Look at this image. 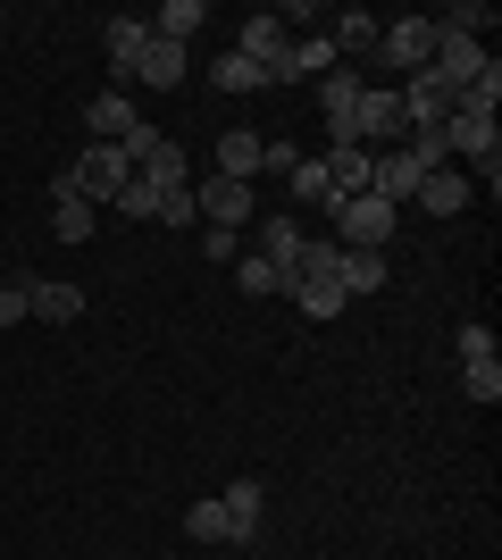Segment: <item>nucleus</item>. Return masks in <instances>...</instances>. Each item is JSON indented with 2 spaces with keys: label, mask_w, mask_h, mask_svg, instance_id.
<instances>
[{
  "label": "nucleus",
  "mask_w": 502,
  "mask_h": 560,
  "mask_svg": "<svg viewBox=\"0 0 502 560\" xmlns=\"http://www.w3.org/2000/svg\"><path fill=\"white\" fill-rule=\"evenodd\" d=\"M285 293L311 310V318H335V310H343V284H335V277H293Z\"/></svg>",
  "instance_id": "25"
},
{
  "label": "nucleus",
  "mask_w": 502,
  "mask_h": 560,
  "mask_svg": "<svg viewBox=\"0 0 502 560\" xmlns=\"http://www.w3.org/2000/svg\"><path fill=\"white\" fill-rule=\"evenodd\" d=\"M201 252H210V259H218V268H226V259H235V252H243V243H235V226H201Z\"/></svg>",
  "instance_id": "34"
},
{
  "label": "nucleus",
  "mask_w": 502,
  "mask_h": 560,
  "mask_svg": "<svg viewBox=\"0 0 502 560\" xmlns=\"http://www.w3.org/2000/svg\"><path fill=\"white\" fill-rule=\"evenodd\" d=\"M460 385L469 401H502V360H460Z\"/></svg>",
  "instance_id": "28"
},
{
  "label": "nucleus",
  "mask_w": 502,
  "mask_h": 560,
  "mask_svg": "<svg viewBox=\"0 0 502 560\" xmlns=\"http://www.w3.org/2000/svg\"><path fill=\"white\" fill-rule=\"evenodd\" d=\"M192 210H201V226H252V185L201 176V185H192Z\"/></svg>",
  "instance_id": "8"
},
{
  "label": "nucleus",
  "mask_w": 502,
  "mask_h": 560,
  "mask_svg": "<svg viewBox=\"0 0 502 560\" xmlns=\"http://www.w3.org/2000/svg\"><path fill=\"white\" fill-rule=\"evenodd\" d=\"M185 536H192V544H226V511H218V493L185 511Z\"/></svg>",
  "instance_id": "27"
},
{
  "label": "nucleus",
  "mask_w": 502,
  "mask_h": 560,
  "mask_svg": "<svg viewBox=\"0 0 502 560\" xmlns=\"http://www.w3.org/2000/svg\"><path fill=\"white\" fill-rule=\"evenodd\" d=\"M369 151H352V142H335L327 151V176H335V201H360V192H369Z\"/></svg>",
  "instance_id": "22"
},
{
  "label": "nucleus",
  "mask_w": 502,
  "mask_h": 560,
  "mask_svg": "<svg viewBox=\"0 0 502 560\" xmlns=\"http://www.w3.org/2000/svg\"><path fill=\"white\" fill-rule=\"evenodd\" d=\"M360 93H369L360 68H327V75H318V117H327V135L352 142V151H360Z\"/></svg>",
  "instance_id": "5"
},
{
  "label": "nucleus",
  "mask_w": 502,
  "mask_h": 560,
  "mask_svg": "<svg viewBox=\"0 0 502 560\" xmlns=\"http://www.w3.org/2000/svg\"><path fill=\"white\" fill-rule=\"evenodd\" d=\"M410 201H419L428 218H460V210H469V176H460V167H435V176H419Z\"/></svg>",
  "instance_id": "15"
},
{
  "label": "nucleus",
  "mask_w": 502,
  "mask_h": 560,
  "mask_svg": "<svg viewBox=\"0 0 502 560\" xmlns=\"http://www.w3.org/2000/svg\"><path fill=\"white\" fill-rule=\"evenodd\" d=\"M50 234H59V243H84V234H93V201H50Z\"/></svg>",
  "instance_id": "26"
},
{
  "label": "nucleus",
  "mask_w": 502,
  "mask_h": 560,
  "mask_svg": "<svg viewBox=\"0 0 502 560\" xmlns=\"http://www.w3.org/2000/svg\"><path fill=\"white\" fill-rule=\"evenodd\" d=\"M260 259L293 284V268H302V226H293V218H268V226H260Z\"/></svg>",
  "instance_id": "21"
},
{
  "label": "nucleus",
  "mask_w": 502,
  "mask_h": 560,
  "mask_svg": "<svg viewBox=\"0 0 502 560\" xmlns=\"http://www.w3.org/2000/svg\"><path fill=\"white\" fill-rule=\"evenodd\" d=\"M394 93H402V126H410V135H444V117H453V84H444L435 68L402 75Z\"/></svg>",
  "instance_id": "6"
},
{
  "label": "nucleus",
  "mask_w": 502,
  "mask_h": 560,
  "mask_svg": "<svg viewBox=\"0 0 502 560\" xmlns=\"http://www.w3.org/2000/svg\"><path fill=\"white\" fill-rule=\"evenodd\" d=\"M25 284H34V277H9V284H0V327H17V318H25Z\"/></svg>",
  "instance_id": "33"
},
{
  "label": "nucleus",
  "mask_w": 502,
  "mask_h": 560,
  "mask_svg": "<svg viewBox=\"0 0 502 560\" xmlns=\"http://www.w3.org/2000/svg\"><path fill=\"white\" fill-rule=\"evenodd\" d=\"M143 25H151V34H160V43H176V50H185L192 34L210 25V9H201V0H167V9H151Z\"/></svg>",
  "instance_id": "18"
},
{
  "label": "nucleus",
  "mask_w": 502,
  "mask_h": 560,
  "mask_svg": "<svg viewBox=\"0 0 502 560\" xmlns=\"http://www.w3.org/2000/svg\"><path fill=\"white\" fill-rule=\"evenodd\" d=\"M235 284H243V293H277L285 277H277V268H268V259L252 252V259H235Z\"/></svg>",
  "instance_id": "29"
},
{
  "label": "nucleus",
  "mask_w": 502,
  "mask_h": 560,
  "mask_svg": "<svg viewBox=\"0 0 502 560\" xmlns=\"http://www.w3.org/2000/svg\"><path fill=\"white\" fill-rule=\"evenodd\" d=\"M453 351H460V360H494V327H478V318H469V327L453 335Z\"/></svg>",
  "instance_id": "31"
},
{
  "label": "nucleus",
  "mask_w": 502,
  "mask_h": 560,
  "mask_svg": "<svg viewBox=\"0 0 502 560\" xmlns=\"http://www.w3.org/2000/svg\"><path fill=\"white\" fill-rule=\"evenodd\" d=\"M335 226H343V252H385L394 243V226H402V210H385L377 192H360V201H335Z\"/></svg>",
  "instance_id": "3"
},
{
  "label": "nucleus",
  "mask_w": 502,
  "mask_h": 560,
  "mask_svg": "<svg viewBox=\"0 0 502 560\" xmlns=\"http://www.w3.org/2000/svg\"><path fill=\"white\" fill-rule=\"evenodd\" d=\"M192 218H201V210H192V185H185V192H160V210H151V226H192Z\"/></svg>",
  "instance_id": "30"
},
{
  "label": "nucleus",
  "mask_w": 502,
  "mask_h": 560,
  "mask_svg": "<svg viewBox=\"0 0 502 560\" xmlns=\"http://www.w3.org/2000/svg\"><path fill=\"white\" fill-rule=\"evenodd\" d=\"M377 25L385 18H369V9H343V18L327 25V50L335 59H369V50H377Z\"/></svg>",
  "instance_id": "17"
},
{
  "label": "nucleus",
  "mask_w": 502,
  "mask_h": 560,
  "mask_svg": "<svg viewBox=\"0 0 502 560\" xmlns=\"http://www.w3.org/2000/svg\"><path fill=\"white\" fill-rule=\"evenodd\" d=\"M135 126H143V117H135L126 93H93V101H84V135H93V142H126Z\"/></svg>",
  "instance_id": "13"
},
{
  "label": "nucleus",
  "mask_w": 502,
  "mask_h": 560,
  "mask_svg": "<svg viewBox=\"0 0 502 560\" xmlns=\"http://www.w3.org/2000/svg\"><path fill=\"white\" fill-rule=\"evenodd\" d=\"M135 176L118 142H84V160L50 176V201H118V185Z\"/></svg>",
  "instance_id": "1"
},
{
  "label": "nucleus",
  "mask_w": 502,
  "mask_h": 560,
  "mask_svg": "<svg viewBox=\"0 0 502 560\" xmlns=\"http://www.w3.org/2000/svg\"><path fill=\"white\" fill-rule=\"evenodd\" d=\"M486 59H494V50H486L478 34H444V25H435V59H428V68L444 75L453 93H460V84H478V75H486Z\"/></svg>",
  "instance_id": "7"
},
{
  "label": "nucleus",
  "mask_w": 502,
  "mask_h": 560,
  "mask_svg": "<svg viewBox=\"0 0 502 560\" xmlns=\"http://www.w3.org/2000/svg\"><path fill=\"white\" fill-rule=\"evenodd\" d=\"M118 210H126V218H151V210H160V192H151V185H135V176H126V185H118Z\"/></svg>",
  "instance_id": "32"
},
{
  "label": "nucleus",
  "mask_w": 502,
  "mask_h": 560,
  "mask_svg": "<svg viewBox=\"0 0 502 560\" xmlns=\"http://www.w3.org/2000/svg\"><path fill=\"white\" fill-rule=\"evenodd\" d=\"M210 84H218V93H277V68L243 59V50H218V59H210Z\"/></svg>",
  "instance_id": "14"
},
{
  "label": "nucleus",
  "mask_w": 502,
  "mask_h": 560,
  "mask_svg": "<svg viewBox=\"0 0 502 560\" xmlns=\"http://www.w3.org/2000/svg\"><path fill=\"white\" fill-rule=\"evenodd\" d=\"M218 511H226V544H260V518H268V486H260V477H235V486L218 493Z\"/></svg>",
  "instance_id": "9"
},
{
  "label": "nucleus",
  "mask_w": 502,
  "mask_h": 560,
  "mask_svg": "<svg viewBox=\"0 0 502 560\" xmlns=\"http://www.w3.org/2000/svg\"><path fill=\"white\" fill-rule=\"evenodd\" d=\"M369 59H385L394 75H419L435 59V18H394V25H377V50Z\"/></svg>",
  "instance_id": "4"
},
{
  "label": "nucleus",
  "mask_w": 502,
  "mask_h": 560,
  "mask_svg": "<svg viewBox=\"0 0 502 560\" xmlns=\"http://www.w3.org/2000/svg\"><path fill=\"white\" fill-rule=\"evenodd\" d=\"M285 185H293V201H302V210H335V176H327V160H293V167H285Z\"/></svg>",
  "instance_id": "23"
},
{
  "label": "nucleus",
  "mask_w": 502,
  "mask_h": 560,
  "mask_svg": "<svg viewBox=\"0 0 502 560\" xmlns=\"http://www.w3.org/2000/svg\"><path fill=\"white\" fill-rule=\"evenodd\" d=\"M402 126V93H360V142H394Z\"/></svg>",
  "instance_id": "20"
},
{
  "label": "nucleus",
  "mask_w": 502,
  "mask_h": 560,
  "mask_svg": "<svg viewBox=\"0 0 502 560\" xmlns=\"http://www.w3.org/2000/svg\"><path fill=\"white\" fill-rule=\"evenodd\" d=\"M101 43H109V75H118V93H126V84H135V59H143V43H151V25L143 18H109Z\"/></svg>",
  "instance_id": "12"
},
{
  "label": "nucleus",
  "mask_w": 502,
  "mask_h": 560,
  "mask_svg": "<svg viewBox=\"0 0 502 560\" xmlns=\"http://www.w3.org/2000/svg\"><path fill=\"white\" fill-rule=\"evenodd\" d=\"M185 75H192V59H185L176 43H160V34H151V43H143V59H135V84L167 93V84H185Z\"/></svg>",
  "instance_id": "16"
},
{
  "label": "nucleus",
  "mask_w": 502,
  "mask_h": 560,
  "mask_svg": "<svg viewBox=\"0 0 502 560\" xmlns=\"http://www.w3.org/2000/svg\"><path fill=\"white\" fill-rule=\"evenodd\" d=\"M327 68H343L327 50V34H311V43H285V84H318Z\"/></svg>",
  "instance_id": "24"
},
{
  "label": "nucleus",
  "mask_w": 502,
  "mask_h": 560,
  "mask_svg": "<svg viewBox=\"0 0 502 560\" xmlns=\"http://www.w3.org/2000/svg\"><path fill=\"white\" fill-rule=\"evenodd\" d=\"M335 284H343V302H352V293H377L385 252H343V243H335Z\"/></svg>",
  "instance_id": "19"
},
{
  "label": "nucleus",
  "mask_w": 502,
  "mask_h": 560,
  "mask_svg": "<svg viewBox=\"0 0 502 560\" xmlns=\"http://www.w3.org/2000/svg\"><path fill=\"white\" fill-rule=\"evenodd\" d=\"M260 167H268V135H252V126L218 135V167H210V176H235V185H252Z\"/></svg>",
  "instance_id": "10"
},
{
  "label": "nucleus",
  "mask_w": 502,
  "mask_h": 560,
  "mask_svg": "<svg viewBox=\"0 0 502 560\" xmlns=\"http://www.w3.org/2000/svg\"><path fill=\"white\" fill-rule=\"evenodd\" d=\"M25 318L75 327V318H84V293H75V284H59V277H34V284H25Z\"/></svg>",
  "instance_id": "11"
},
{
  "label": "nucleus",
  "mask_w": 502,
  "mask_h": 560,
  "mask_svg": "<svg viewBox=\"0 0 502 560\" xmlns=\"http://www.w3.org/2000/svg\"><path fill=\"white\" fill-rule=\"evenodd\" d=\"M444 160H469L486 176V192L502 185V135H494V117H444Z\"/></svg>",
  "instance_id": "2"
}]
</instances>
